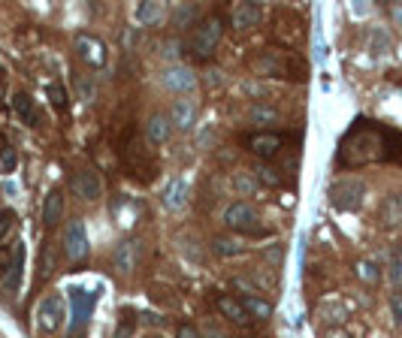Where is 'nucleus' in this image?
Wrapping results in <instances>:
<instances>
[{
  "label": "nucleus",
  "mask_w": 402,
  "mask_h": 338,
  "mask_svg": "<svg viewBox=\"0 0 402 338\" xmlns=\"http://www.w3.org/2000/svg\"><path fill=\"white\" fill-rule=\"evenodd\" d=\"M248 70L254 76H267V79H291V82H306L309 67L293 49H257L248 55Z\"/></svg>",
  "instance_id": "f257e3e1"
},
{
  "label": "nucleus",
  "mask_w": 402,
  "mask_h": 338,
  "mask_svg": "<svg viewBox=\"0 0 402 338\" xmlns=\"http://www.w3.org/2000/svg\"><path fill=\"white\" fill-rule=\"evenodd\" d=\"M221 36H224V19L218 12H212L194 25V34L188 40V52L197 60H209L218 52V45H221Z\"/></svg>",
  "instance_id": "f03ea898"
},
{
  "label": "nucleus",
  "mask_w": 402,
  "mask_h": 338,
  "mask_svg": "<svg viewBox=\"0 0 402 338\" xmlns=\"http://www.w3.org/2000/svg\"><path fill=\"white\" fill-rule=\"evenodd\" d=\"M272 40L278 43V49H297V45L306 40V27H302V19L293 10H284L278 6L272 12Z\"/></svg>",
  "instance_id": "7ed1b4c3"
},
{
  "label": "nucleus",
  "mask_w": 402,
  "mask_h": 338,
  "mask_svg": "<svg viewBox=\"0 0 402 338\" xmlns=\"http://www.w3.org/2000/svg\"><path fill=\"white\" fill-rule=\"evenodd\" d=\"M224 224L230 227L233 233H245V236H263V233H267V227L260 224V214H257L248 203H233V205H227Z\"/></svg>",
  "instance_id": "20e7f679"
},
{
  "label": "nucleus",
  "mask_w": 402,
  "mask_h": 338,
  "mask_svg": "<svg viewBox=\"0 0 402 338\" xmlns=\"http://www.w3.org/2000/svg\"><path fill=\"white\" fill-rule=\"evenodd\" d=\"M363 194H366V184L360 179H339L330 188V203L339 212H354V209H360Z\"/></svg>",
  "instance_id": "39448f33"
},
{
  "label": "nucleus",
  "mask_w": 402,
  "mask_h": 338,
  "mask_svg": "<svg viewBox=\"0 0 402 338\" xmlns=\"http://www.w3.org/2000/svg\"><path fill=\"white\" fill-rule=\"evenodd\" d=\"M64 317H67V308L58 293H49L40 299V305H36V329L40 333H49V335L58 333L64 326Z\"/></svg>",
  "instance_id": "423d86ee"
},
{
  "label": "nucleus",
  "mask_w": 402,
  "mask_h": 338,
  "mask_svg": "<svg viewBox=\"0 0 402 338\" xmlns=\"http://www.w3.org/2000/svg\"><path fill=\"white\" fill-rule=\"evenodd\" d=\"M94 305H97V293L82 290V287H73L70 290V326L73 329H85L88 317L94 314Z\"/></svg>",
  "instance_id": "0eeeda50"
},
{
  "label": "nucleus",
  "mask_w": 402,
  "mask_h": 338,
  "mask_svg": "<svg viewBox=\"0 0 402 338\" xmlns=\"http://www.w3.org/2000/svg\"><path fill=\"white\" fill-rule=\"evenodd\" d=\"M64 254L70 263H82L88 257V233L82 221H70V227L64 229Z\"/></svg>",
  "instance_id": "6e6552de"
},
{
  "label": "nucleus",
  "mask_w": 402,
  "mask_h": 338,
  "mask_svg": "<svg viewBox=\"0 0 402 338\" xmlns=\"http://www.w3.org/2000/svg\"><path fill=\"white\" fill-rule=\"evenodd\" d=\"M282 145H284V136L282 133H272V130H260V133H252L245 139V148L252 151L254 157H260V160L276 157Z\"/></svg>",
  "instance_id": "1a4fd4ad"
},
{
  "label": "nucleus",
  "mask_w": 402,
  "mask_h": 338,
  "mask_svg": "<svg viewBox=\"0 0 402 338\" xmlns=\"http://www.w3.org/2000/svg\"><path fill=\"white\" fill-rule=\"evenodd\" d=\"M139 257H142V242L124 239V242H118L115 254H112V266H115L118 275H133V269L139 266Z\"/></svg>",
  "instance_id": "9d476101"
},
{
  "label": "nucleus",
  "mask_w": 402,
  "mask_h": 338,
  "mask_svg": "<svg viewBox=\"0 0 402 338\" xmlns=\"http://www.w3.org/2000/svg\"><path fill=\"white\" fill-rule=\"evenodd\" d=\"M73 49H76V55H79L82 64H88V67H103V64H106V45L97 40V36H91V34H76Z\"/></svg>",
  "instance_id": "9b49d317"
},
{
  "label": "nucleus",
  "mask_w": 402,
  "mask_h": 338,
  "mask_svg": "<svg viewBox=\"0 0 402 338\" xmlns=\"http://www.w3.org/2000/svg\"><path fill=\"white\" fill-rule=\"evenodd\" d=\"M70 190L79 199H85V203H94V199H100V194H103L100 175H97L94 169H79L70 179Z\"/></svg>",
  "instance_id": "f8f14e48"
},
{
  "label": "nucleus",
  "mask_w": 402,
  "mask_h": 338,
  "mask_svg": "<svg viewBox=\"0 0 402 338\" xmlns=\"http://www.w3.org/2000/svg\"><path fill=\"white\" fill-rule=\"evenodd\" d=\"M260 21H263L260 3H254V0H245V3H233V10H230V25H233V30H254Z\"/></svg>",
  "instance_id": "ddd939ff"
},
{
  "label": "nucleus",
  "mask_w": 402,
  "mask_h": 338,
  "mask_svg": "<svg viewBox=\"0 0 402 338\" xmlns=\"http://www.w3.org/2000/svg\"><path fill=\"white\" fill-rule=\"evenodd\" d=\"M215 308H218V314H221V317L230 320V324H239V326H248V324H252L248 311L242 308L239 296H218V299H215Z\"/></svg>",
  "instance_id": "4468645a"
},
{
  "label": "nucleus",
  "mask_w": 402,
  "mask_h": 338,
  "mask_svg": "<svg viewBox=\"0 0 402 338\" xmlns=\"http://www.w3.org/2000/svg\"><path fill=\"white\" fill-rule=\"evenodd\" d=\"M60 221H64V194L55 188V190H49V196L43 203V227L55 229Z\"/></svg>",
  "instance_id": "2eb2a0df"
},
{
  "label": "nucleus",
  "mask_w": 402,
  "mask_h": 338,
  "mask_svg": "<svg viewBox=\"0 0 402 338\" xmlns=\"http://www.w3.org/2000/svg\"><path fill=\"white\" fill-rule=\"evenodd\" d=\"M146 136H148V142H155V145L170 142V136H172V121L166 118L164 112H155V115H151V118L146 121Z\"/></svg>",
  "instance_id": "dca6fc26"
},
{
  "label": "nucleus",
  "mask_w": 402,
  "mask_h": 338,
  "mask_svg": "<svg viewBox=\"0 0 402 338\" xmlns=\"http://www.w3.org/2000/svg\"><path fill=\"white\" fill-rule=\"evenodd\" d=\"M164 84L170 91H179V94H188V91L197 88V76L191 70H185V67H172V70L164 73Z\"/></svg>",
  "instance_id": "f3484780"
},
{
  "label": "nucleus",
  "mask_w": 402,
  "mask_h": 338,
  "mask_svg": "<svg viewBox=\"0 0 402 338\" xmlns=\"http://www.w3.org/2000/svg\"><path fill=\"white\" fill-rule=\"evenodd\" d=\"M12 109L19 115L21 121H25L27 127H40V112H36L34 100H30L25 91H19V94H12Z\"/></svg>",
  "instance_id": "a211bd4d"
},
{
  "label": "nucleus",
  "mask_w": 402,
  "mask_h": 338,
  "mask_svg": "<svg viewBox=\"0 0 402 338\" xmlns=\"http://www.w3.org/2000/svg\"><path fill=\"white\" fill-rule=\"evenodd\" d=\"M21 269H25V245H15L12 248V269H10V275H6V281H3V287H6V296H12L15 290L21 287Z\"/></svg>",
  "instance_id": "6ab92c4d"
},
{
  "label": "nucleus",
  "mask_w": 402,
  "mask_h": 338,
  "mask_svg": "<svg viewBox=\"0 0 402 338\" xmlns=\"http://www.w3.org/2000/svg\"><path fill=\"white\" fill-rule=\"evenodd\" d=\"M170 121H172L176 130H191L194 121H197V106L191 103V100H179L170 112Z\"/></svg>",
  "instance_id": "aec40b11"
},
{
  "label": "nucleus",
  "mask_w": 402,
  "mask_h": 338,
  "mask_svg": "<svg viewBox=\"0 0 402 338\" xmlns=\"http://www.w3.org/2000/svg\"><path fill=\"white\" fill-rule=\"evenodd\" d=\"M239 302H242V308L248 311V317L252 320H269L272 317V302H267V299L248 293V296H242Z\"/></svg>",
  "instance_id": "412c9836"
},
{
  "label": "nucleus",
  "mask_w": 402,
  "mask_h": 338,
  "mask_svg": "<svg viewBox=\"0 0 402 338\" xmlns=\"http://www.w3.org/2000/svg\"><path fill=\"white\" fill-rule=\"evenodd\" d=\"M254 179L260 181L263 188H282V184H284L282 169H278V166H272V164H267V160H260V164L254 166Z\"/></svg>",
  "instance_id": "4be33fe9"
},
{
  "label": "nucleus",
  "mask_w": 402,
  "mask_h": 338,
  "mask_svg": "<svg viewBox=\"0 0 402 338\" xmlns=\"http://www.w3.org/2000/svg\"><path fill=\"white\" fill-rule=\"evenodd\" d=\"M185 199H188V184L181 179H172L170 184H166V190H164V205L166 209H181Z\"/></svg>",
  "instance_id": "5701e85b"
},
{
  "label": "nucleus",
  "mask_w": 402,
  "mask_h": 338,
  "mask_svg": "<svg viewBox=\"0 0 402 338\" xmlns=\"http://www.w3.org/2000/svg\"><path fill=\"white\" fill-rule=\"evenodd\" d=\"M381 221L388 227H402V194H390L381 205Z\"/></svg>",
  "instance_id": "b1692460"
},
{
  "label": "nucleus",
  "mask_w": 402,
  "mask_h": 338,
  "mask_svg": "<svg viewBox=\"0 0 402 338\" xmlns=\"http://www.w3.org/2000/svg\"><path fill=\"white\" fill-rule=\"evenodd\" d=\"M212 251L218 257H239V254H245V245H239L236 239H227V236H215L212 239Z\"/></svg>",
  "instance_id": "393cba45"
},
{
  "label": "nucleus",
  "mask_w": 402,
  "mask_h": 338,
  "mask_svg": "<svg viewBox=\"0 0 402 338\" xmlns=\"http://www.w3.org/2000/svg\"><path fill=\"white\" fill-rule=\"evenodd\" d=\"M354 272H357V278L363 284H378L381 281V269H378L372 260H357V263H354Z\"/></svg>",
  "instance_id": "a878e982"
},
{
  "label": "nucleus",
  "mask_w": 402,
  "mask_h": 338,
  "mask_svg": "<svg viewBox=\"0 0 402 338\" xmlns=\"http://www.w3.org/2000/svg\"><path fill=\"white\" fill-rule=\"evenodd\" d=\"M52 272H55V248H52V242H45L40 251V278H49Z\"/></svg>",
  "instance_id": "bb28decb"
},
{
  "label": "nucleus",
  "mask_w": 402,
  "mask_h": 338,
  "mask_svg": "<svg viewBox=\"0 0 402 338\" xmlns=\"http://www.w3.org/2000/svg\"><path fill=\"white\" fill-rule=\"evenodd\" d=\"M136 19H139L142 25H155V21L161 19V6H157V3H142V6H136Z\"/></svg>",
  "instance_id": "cd10ccee"
},
{
  "label": "nucleus",
  "mask_w": 402,
  "mask_h": 338,
  "mask_svg": "<svg viewBox=\"0 0 402 338\" xmlns=\"http://www.w3.org/2000/svg\"><path fill=\"white\" fill-rule=\"evenodd\" d=\"M49 100H52V106H55L58 112H64L67 109V88L64 84H49Z\"/></svg>",
  "instance_id": "c85d7f7f"
},
{
  "label": "nucleus",
  "mask_w": 402,
  "mask_h": 338,
  "mask_svg": "<svg viewBox=\"0 0 402 338\" xmlns=\"http://www.w3.org/2000/svg\"><path fill=\"white\" fill-rule=\"evenodd\" d=\"M197 19V6H179V12H176V21H172V25H176V27H185L188 25V21H194Z\"/></svg>",
  "instance_id": "c756f323"
},
{
  "label": "nucleus",
  "mask_w": 402,
  "mask_h": 338,
  "mask_svg": "<svg viewBox=\"0 0 402 338\" xmlns=\"http://www.w3.org/2000/svg\"><path fill=\"white\" fill-rule=\"evenodd\" d=\"M10 269H12V251L10 248H0V284L6 281Z\"/></svg>",
  "instance_id": "7c9ffc66"
},
{
  "label": "nucleus",
  "mask_w": 402,
  "mask_h": 338,
  "mask_svg": "<svg viewBox=\"0 0 402 338\" xmlns=\"http://www.w3.org/2000/svg\"><path fill=\"white\" fill-rule=\"evenodd\" d=\"M12 224H15V212L12 209H0V239L10 233Z\"/></svg>",
  "instance_id": "2f4dec72"
},
{
  "label": "nucleus",
  "mask_w": 402,
  "mask_h": 338,
  "mask_svg": "<svg viewBox=\"0 0 402 338\" xmlns=\"http://www.w3.org/2000/svg\"><path fill=\"white\" fill-rule=\"evenodd\" d=\"M252 118H254V121H263V118H267V121H276L278 115H276V109H269V106H254V109H252Z\"/></svg>",
  "instance_id": "473e14b6"
},
{
  "label": "nucleus",
  "mask_w": 402,
  "mask_h": 338,
  "mask_svg": "<svg viewBox=\"0 0 402 338\" xmlns=\"http://www.w3.org/2000/svg\"><path fill=\"white\" fill-rule=\"evenodd\" d=\"M176 338H203V333L197 329L194 324H181L179 329H176Z\"/></svg>",
  "instance_id": "72a5a7b5"
},
{
  "label": "nucleus",
  "mask_w": 402,
  "mask_h": 338,
  "mask_svg": "<svg viewBox=\"0 0 402 338\" xmlns=\"http://www.w3.org/2000/svg\"><path fill=\"white\" fill-rule=\"evenodd\" d=\"M390 314L397 324H402V293H393L390 296Z\"/></svg>",
  "instance_id": "f704fd0d"
},
{
  "label": "nucleus",
  "mask_w": 402,
  "mask_h": 338,
  "mask_svg": "<svg viewBox=\"0 0 402 338\" xmlns=\"http://www.w3.org/2000/svg\"><path fill=\"white\" fill-rule=\"evenodd\" d=\"M263 257H267L269 263H272V269H278V266H282V245H272V248L263 254Z\"/></svg>",
  "instance_id": "c9c22d12"
},
{
  "label": "nucleus",
  "mask_w": 402,
  "mask_h": 338,
  "mask_svg": "<svg viewBox=\"0 0 402 338\" xmlns=\"http://www.w3.org/2000/svg\"><path fill=\"white\" fill-rule=\"evenodd\" d=\"M390 281H393V287H402V263L390 266Z\"/></svg>",
  "instance_id": "e433bc0d"
},
{
  "label": "nucleus",
  "mask_w": 402,
  "mask_h": 338,
  "mask_svg": "<svg viewBox=\"0 0 402 338\" xmlns=\"http://www.w3.org/2000/svg\"><path fill=\"white\" fill-rule=\"evenodd\" d=\"M131 333H133V324L131 320H124V324L118 326V333H115V338H131Z\"/></svg>",
  "instance_id": "4c0bfd02"
},
{
  "label": "nucleus",
  "mask_w": 402,
  "mask_h": 338,
  "mask_svg": "<svg viewBox=\"0 0 402 338\" xmlns=\"http://www.w3.org/2000/svg\"><path fill=\"white\" fill-rule=\"evenodd\" d=\"M321 338H351V335H348L345 329H324Z\"/></svg>",
  "instance_id": "58836bf2"
},
{
  "label": "nucleus",
  "mask_w": 402,
  "mask_h": 338,
  "mask_svg": "<svg viewBox=\"0 0 402 338\" xmlns=\"http://www.w3.org/2000/svg\"><path fill=\"white\" fill-rule=\"evenodd\" d=\"M142 324H148V326H161V324H164V317H157V314H142Z\"/></svg>",
  "instance_id": "ea45409f"
},
{
  "label": "nucleus",
  "mask_w": 402,
  "mask_h": 338,
  "mask_svg": "<svg viewBox=\"0 0 402 338\" xmlns=\"http://www.w3.org/2000/svg\"><path fill=\"white\" fill-rule=\"evenodd\" d=\"M203 338H227L221 329H206V333H203Z\"/></svg>",
  "instance_id": "a19ab883"
},
{
  "label": "nucleus",
  "mask_w": 402,
  "mask_h": 338,
  "mask_svg": "<svg viewBox=\"0 0 402 338\" xmlns=\"http://www.w3.org/2000/svg\"><path fill=\"white\" fill-rule=\"evenodd\" d=\"M3 164H6V166H12V164H15V155H12V151H10V148H6V151H3Z\"/></svg>",
  "instance_id": "79ce46f5"
},
{
  "label": "nucleus",
  "mask_w": 402,
  "mask_h": 338,
  "mask_svg": "<svg viewBox=\"0 0 402 338\" xmlns=\"http://www.w3.org/2000/svg\"><path fill=\"white\" fill-rule=\"evenodd\" d=\"M70 338H85V329H73Z\"/></svg>",
  "instance_id": "37998d69"
},
{
  "label": "nucleus",
  "mask_w": 402,
  "mask_h": 338,
  "mask_svg": "<svg viewBox=\"0 0 402 338\" xmlns=\"http://www.w3.org/2000/svg\"><path fill=\"white\" fill-rule=\"evenodd\" d=\"M146 338H157V335H146Z\"/></svg>",
  "instance_id": "c03bdc74"
}]
</instances>
